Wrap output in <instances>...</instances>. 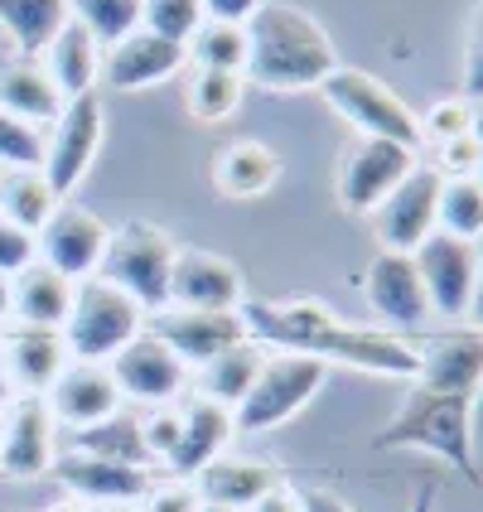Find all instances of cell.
<instances>
[{
	"label": "cell",
	"instance_id": "1",
	"mask_svg": "<svg viewBox=\"0 0 483 512\" xmlns=\"http://www.w3.org/2000/svg\"><path fill=\"white\" fill-rule=\"evenodd\" d=\"M237 314H242V324H247V334L256 343H271L281 353L319 358L324 368L343 363V368L372 372V377L411 382L416 363H421V353L401 334L368 329V324H348L324 300H266V305H242Z\"/></svg>",
	"mask_w": 483,
	"mask_h": 512
},
{
	"label": "cell",
	"instance_id": "2",
	"mask_svg": "<svg viewBox=\"0 0 483 512\" xmlns=\"http://www.w3.org/2000/svg\"><path fill=\"white\" fill-rule=\"evenodd\" d=\"M339 68L329 29L290 0H266L247 20V68L242 78L271 92H305Z\"/></svg>",
	"mask_w": 483,
	"mask_h": 512
},
{
	"label": "cell",
	"instance_id": "3",
	"mask_svg": "<svg viewBox=\"0 0 483 512\" xmlns=\"http://www.w3.org/2000/svg\"><path fill=\"white\" fill-rule=\"evenodd\" d=\"M474 401L459 392H430L416 387L397 406V416L387 421V430L372 440L377 450H426L440 455L450 469H459L469 484H479V455H474Z\"/></svg>",
	"mask_w": 483,
	"mask_h": 512
},
{
	"label": "cell",
	"instance_id": "4",
	"mask_svg": "<svg viewBox=\"0 0 483 512\" xmlns=\"http://www.w3.org/2000/svg\"><path fill=\"white\" fill-rule=\"evenodd\" d=\"M58 334L73 363H112L126 343L145 334V310L102 276H87L73 285V310Z\"/></svg>",
	"mask_w": 483,
	"mask_h": 512
},
{
	"label": "cell",
	"instance_id": "5",
	"mask_svg": "<svg viewBox=\"0 0 483 512\" xmlns=\"http://www.w3.org/2000/svg\"><path fill=\"white\" fill-rule=\"evenodd\" d=\"M174 247L170 232L155 228V223H121L107 237V252L97 276L107 285H116L126 300H136L145 314L170 310V266H174Z\"/></svg>",
	"mask_w": 483,
	"mask_h": 512
},
{
	"label": "cell",
	"instance_id": "6",
	"mask_svg": "<svg viewBox=\"0 0 483 512\" xmlns=\"http://www.w3.org/2000/svg\"><path fill=\"white\" fill-rule=\"evenodd\" d=\"M324 377H329V368L319 358H305V353H266L252 392L237 401V411H232L237 435H261V430L285 426L290 416H300L319 397Z\"/></svg>",
	"mask_w": 483,
	"mask_h": 512
},
{
	"label": "cell",
	"instance_id": "7",
	"mask_svg": "<svg viewBox=\"0 0 483 512\" xmlns=\"http://www.w3.org/2000/svg\"><path fill=\"white\" fill-rule=\"evenodd\" d=\"M319 92H324V102H329L358 136H368V141H397V145L421 150V121H416V112H411L387 83H377L372 73L343 68L339 63V68L319 83Z\"/></svg>",
	"mask_w": 483,
	"mask_h": 512
},
{
	"label": "cell",
	"instance_id": "8",
	"mask_svg": "<svg viewBox=\"0 0 483 512\" xmlns=\"http://www.w3.org/2000/svg\"><path fill=\"white\" fill-rule=\"evenodd\" d=\"M102 136H107V116H102V97L97 92H83V97L63 102L54 136L44 141V165H39L58 199H68L87 179L97 150H102Z\"/></svg>",
	"mask_w": 483,
	"mask_h": 512
},
{
	"label": "cell",
	"instance_id": "9",
	"mask_svg": "<svg viewBox=\"0 0 483 512\" xmlns=\"http://www.w3.org/2000/svg\"><path fill=\"white\" fill-rule=\"evenodd\" d=\"M107 237H112V228L92 208L63 199L54 208V218L34 232V261H44L49 271H58V276H68V281L78 285L87 276H97L102 252H107Z\"/></svg>",
	"mask_w": 483,
	"mask_h": 512
},
{
	"label": "cell",
	"instance_id": "10",
	"mask_svg": "<svg viewBox=\"0 0 483 512\" xmlns=\"http://www.w3.org/2000/svg\"><path fill=\"white\" fill-rule=\"evenodd\" d=\"M411 261H416V271H421L430 314L464 319V314H469V300H474V285H479V276H483L479 247L464 242V237H450V232H430L426 242L411 252Z\"/></svg>",
	"mask_w": 483,
	"mask_h": 512
},
{
	"label": "cell",
	"instance_id": "11",
	"mask_svg": "<svg viewBox=\"0 0 483 512\" xmlns=\"http://www.w3.org/2000/svg\"><path fill=\"white\" fill-rule=\"evenodd\" d=\"M416 165H421V160H416L411 145L358 136L339 165V208L343 213H358V218H372V208L387 199Z\"/></svg>",
	"mask_w": 483,
	"mask_h": 512
},
{
	"label": "cell",
	"instance_id": "12",
	"mask_svg": "<svg viewBox=\"0 0 483 512\" xmlns=\"http://www.w3.org/2000/svg\"><path fill=\"white\" fill-rule=\"evenodd\" d=\"M150 334L165 343V348H170L189 372L208 368V363H213V358H223L228 348H237V343L252 339L237 310H174V305L155 314Z\"/></svg>",
	"mask_w": 483,
	"mask_h": 512
},
{
	"label": "cell",
	"instance_id": "13",
	"mask_svg": "<svg viewBox=\"0 0 483 512\" xmlns=\"http://www.w3.org/2000/svg\"><path fill=\"white\" fill-rule=\"evenodd\" d=\"M363 300H368L372 319H382V329L392 334H411L430 319V300L421 271L411 252H377L363 271Z\"/></svg>",
	"mask_w": 483,
	"mask_h": 512
},
{
	"label": "cell",
	"instance_id": "14",
	"mask_svg": "<svg viewBox=\"0 0 483 512\" xmlns=\"http://www.w3.org/2000/svg\"><path fill=\"white\" fill-rule=\"evenodd\" d=\"M435 203H440V174L430 165H416L372 208V232H377L382 252H416L435 232Z\"/></svg>",
	"mask_w": 483,
	"mask_h": 512
},
{
	"label": "cell",
	"instance_id": "15",
	"mask_svg": "<svg viewBox=\"0 0 483 512\" xmlns=\"http://www.w3.org/2000/svg\"><path fill=\"white\" fill-rule=\"evenodd\" d=\"M58 421L49 416L44 397H10L0 411V474L10 479H39L54 469Z\"/></svg>",
	"mask_w": 483,
	"mask_h": 512
},
{
	"label": "cell",
	"instance_id": "16",
	"mask_svg": "<svg viewBox=\"0 0 483 512\" xmlns=\"http://www.w3.org/2000/svg\"><path fill=\"white\" fill-rule=\"evenodd\" d=\"M170 305L174 310H242L247 290L237 261L199 247H179L170 266Z\"/></svg>",
	"mask_w": 483,
	"mask_h": 512
},
{
	"label": "cell",
	"instance_id": "17",
	"mask_svg": "<svg viewBox=\"0 0 483 512\" xmlns=\"http://www.w3.org/2000/svg\"><path fill=\"white\" fill-rule=\"evenodd\" d=\"M107 368L116 377V392L141 401V406H174L179 392H184V382H189V368L150 329H145L141 339L126 343Z\"/></svg>",
	"mask_w": 483,
	"mask_h": 512
},
{
	"label": "cell",
	"instance_id": "18",
	"mask_svg": "<svg viewBox=\"0 0 483 512\" xmlns=\"http://www.w3.org/2000/svg\"><path fill=\"white\" fill-rule=\"evenodd\" d=\"M189 68V49L174 44V39H160L150 29H131L126 39H116L102 49V78L116 87V92H145V87L170 83L174 73Z\"/></svg>",
	"mask_w": 483,
	"mask_h": 512
},
{
	"label": "cell",
	"instance_id": "19",
	"mask_svg": "<svg viewBox=\"0 0 483 512\" xmlns=\"http://www.w3.org/2000/svg\"><path fill=\"white\" fill-rule=\"evenodd\" d=\"M54 474L63 493H73L78 503L97 508V503H141L145 488L155 484V474L141 464H116V459H97L83 450H68L54 459Z\"/></svg>",
	"mask_w": 483,
	"mask_h": 512
},
{
	"label": "cell",
	"instance_id": "20",
	"mask_svg": "<svg viewBox=\"0 0 483 512\" xmlns=\"http://www.w3.org/2000/svg\"><path fill=\"white\" fill-rule=\"evenodd\" d=\"M44 406L58 426L87 430L121 411V392H116V377L107 363H68L54 387L44 392Z\"/></svg>",
	"mask_w": 483,
	"mask_h": 512
},
{
	"label": "cell",
	"instance_id": "21",
	"mask_svg": "<svg viewBox=\"0 0 483 512\" xmlns=\"http://www.w3.org/2000/svg\"><path fill=\"white\" fill-rule=\"evenodd\" d=\"M237 421H232L228 406L208 397H194L189 406H179V445L165 459V474L170 479H194L203 464H213L218 455H228Z\"/></svg>",
	"mask_w": 483,
	"mask_h": 512
},
{
	"label": "cell",
	"instance_id": "22",
	"mask_svg": "<svg viewBox=\"0 0 483 512\" xmlns=\"http://www.w3.org/2000/svg\"><path fill=\"white\" fill-rule=\"evenodd\" d=\"M68 363L73 358L63 348V334H54V329H25L20 324L0 343V372H5L15 397H44Z\"/></svg>",
	"mask_w": 483,
	"mask_h": 512
},
{
	"label": "cell",
	"instance_id": "23",
	"mask_svg": "<svg viewBox=\"0 0 483 512\" xmlns=\"http://www.w3.org/2000/svg\"><path fill=\"white\" fill-rule=\"evenodd\" d=\"M416 387L430 392H459V397H479L483 392V334L464 329V334H440L421 353L416 363Z\"/></svg>",
	"mask_w": 483,
	"mask_h": 512
},
{
	"label": "cell",
	"instance_id": "24",
	"mask_svg": "<svg viewBox=\"0 0 483 512\" xmlns=\"http://www.w3.org/2000/svg\"><path fill=\"white\" fill-rule=\"evenodd\" d=\"M189 484H194V493H199V503L252 512L271 488H281V474H276V464H266V459L218 455L213 464H203Z\"/></svg>",
	"mask_w": 483,
	"mask_h": 512
},
{
	"label": "cell",
	"instance_id": "25",
	"mask_svg": "<svg viewBox=\"0 0 483 512\" xmlns=\"http://www.w3.org/2000/svg\"><path fill=\"white\" fill-rule=\"evenodd\" d=\"M208 179H213V189L223 199H261L281 179V155L261 141H232L213 155Z\"/></svg>",
	"mask_w": 483,
	"mask_h": 512
},
{
	"label": "cell",
	"instance_id": "26",
	"mask_svg": "<svg viewBox=\"0 0 483 512\" xmlns=\"http://www.w3.org/2000/svg\"><path fill=\"white\" fill-rule=\"evenodd\" d=\"M73 310V281L49 271L44 261H29L20 276H10V314L25 329H63V319Z\"/></svg>",
	"mask_w": 483,
	"mask_h": 512
},
{
	"label": "cell",
	"instance_id": "27",
	"mask_svg": "<svg viewBox=\"0 0 483 512\" xmlns=\"http://www.w3.org/2000/svg\"><path fill=\"white\" fill-rule=\"evenodd\" d=\"M44 73L54 78V87L63 92V102L83 97V92H97V78H102V44L87 34L83 25H68L58 29V39L39 54Z\"/></svg>",
	"mask_w": 483,
	"mask_h": 512
},
{
	"label": "cell",
	"instance_id": "28",
	"mask_svg": "<svg viewBox=\"0 0 483 512\" xmlns=\"http://www.w3.org/2000/svg\"><path fill=\"white\" fill-rule=\"evenodd\" d=\"M0 107L29 121V126H54L58 112H63V92L44 73L39 58H10L0 68Z\"/></svg>",
	"mask_w": 483,
	"mask_h": 512
},
{
	"label": "cell",
	"instance_id": "29",
	"mask_svg": "<svg viewBox=\"0 0 483 512\" xmlns=\"http://www.w3.org/2000/svg\"><path fill=\"white\" fill-rule=\"evenodd\" d=\"M68 20V0H0V29L10 34L15 58H39Z\"/></svg>",
	"mask_w": 483,
	"mask_h": 512
},
{
	"label": "cell",
	"instance_id": "30",
	"mask_svg": "<svg viewBox=\"0 0 483 512\" xmlns=\"http://www.w3.org/2000/svg\"><path fill=\"white\" fill-rule=\"evenodd\" d=\"M58 203L63 199L49 189L44 170H5L0 174V218L15 223L20 232H29V237L54 218Z\"/></svg>",
	"mask_w": 483,
	"mask_h": 512
},
{
	"label": "cell",
	"instance_id": "31",
	"mask_svg": "<svg viewBox=\"0 0 483 512\" xmlns=\"http://www.w3.org/2000/svg\"><path fill=\"white\" fill-rule=\"evenodd\" d=\"M261 363H266L261 343H256V339L237 343V348H228L223 358H213L208 368H199V397H208V401H218V406H228V411H237V401L252 392Z\"/></svg>",
	"mask_w": 483,
	"mask_h": 512
},
{
	"label": "cell",
	"instance_id": "32",
	"mask_svg": "<svg viewBox=\"0 0 483 512\" xmlns=\"http://www.w3.org/2000/svg\"><path fill=\"white\" fill-rule=\"evenodd\" d=\"M73 450L97 459H116V464H141V469L155 464L141 440V416H126V411H116V416H107V421H97L87 430H73Z\"/></svg>",
	"mask_w": 483,
	"mask_h": 512
},
{
	"label": "cell",
	"instance_id": "33",
	"mask_svg": "<svg viewBox=\"0 0 483 512\" xmlns=\"http://www.w3.org/2000/svg\"><path fill=\"white\" fill-rule=\"evenodd\" d=\"M435 232H450V237H464V242H479L483 237V189L474 184V174L440 179Z\"/></svg>",
	"mask_w": 483,
	"mask_h": 512
},
{
	"label": "cell",
	"instance_id": "34",
	"mask_svg": "<svg viewBox=\"0 0 483 512\" xmlns=\"http://www.w3.org/2000/svg\"><path fill=\"white\" fill-rule=\"evenodd\" d=\"M242 87H247L242 73L194 68V78H189V112H194V121H203V126L228 121V116L242 107Z\"/></svg>",
	"mask_w": 483,
	"mask_h": 512
},
{
	"label": "cell",
	"instance_id": "35",
	"mask_svg": "<svg viewBox=\"0 0 483 512\" xmlns=\"http://www.w3.org/2000/svg\"><path fill=\"white\" fill-rule=\"evenodd\" d=\"M184 49H189V58H194V68H223V73H242V68H247V29H242V25H218V20H203Z\"/></svg>",
	"mask_w": 483,
	"mask_h": 512
},
{
	"label": "cell",
	"instance_id": "36",
	"mask_svg": "<svg viewBox=\"0 0 483 512\" xmlns=\"http://www.w3.org/2000/svg\"><path fill=\"white\" fill-rule=\"evenodd\" d=\"M68 15L107 49L131 29H141V0H68Z\"/></svg>",
	"mask_w": 483,
	"mask_h": 512
},
{
	"label": "cell",
	"instance_id": "37",
	"mask_svg": "<svg viewBox=\"0 0 483 512\" xmlns=\"http://www.w3.org/2000/svg\"><path fill=\"white\" fill-rule=\"evenodd\" d=\"M199 25H203V5L199 0H141V29L160 34V39L189 44Z\"/></svg>",
	"mask_w": 483,
	"mask_h": 512
},
{
	"label": "cell",
	"instance_id": "38",
	"mask_svg": "<svg viewBox=\"0 0 483 512\" xmlns=\"http://www.w3.org/2000/svg\"><path fill=\"white\" fill-rule=\"evenodd\" d=\"M44 165V131L0 107V170H39Z\"/></svg>",
	"mask_w": 483,
	"mask_h": 512
},
{
	"label": "cell",
	"instance_id": "39",
	"mask_svg": "<svg viewBox=\"0 0 483 512\" xmlns=\"http://www.w3.org/2000/svg\"><path fill=\"white\" fill-rule=\"evenodd\" d=\"M421 121V141L430 145H445V141H464V136H474V121H479V107L469 102V97H440L426 116H416Z\"/></svg>",
	"mask_w": 483,
	"mask_h": 512
},
{
	"label": "cell",
	"instance_id": "40",
	"mask_svg": "<svg viewBox=\"0 0 483 512\" xmlns=\"http://www.w3.org/2000/svg\"><path fill=\"white\" fill-rule=\"evenodd\" d=\"M141 440L150 459H170V450L179 445V406H150L141 416Z\"/></svg>",
	"mask_w": 483,
	"mask_h": 512
},
{
	"label": "cell",
	"instance_id": "41",
	"mask_svg": "<svg viewBox=\"0 0 483 512\" xmlns=\"http://www.w3.org/2000/svg\"><path fill=\"white\" fill-rule=\"evenodd\" d=\"M141 512H199V493L189 479H155L136 503Z\"/></svg>",
	"mask_w": 483,
	"mask_h": 512
},
{
	"label": "cell",
	"instance_id": "42",
	"mask_svg": "<svg viewBox=\"0 0 483 512\" xmlns=\"http://www.w3.org/2000/svg\"><path fill=\"white\" fill-rule=\"evenodd\" d=\"M29 261H34V237L0 218V276H5V281H10V276H20Z\"/></svg>",
	"mask_w": 483,
	"mask_h": 512
},
{
	"label": "cell",
	"instance_id": "43",
	"mask_svg": "<svg viewBox=\"0 0 483 512\" xmlns=\"http://www.w3.org/2000/svg\"><path fill=\"white\" fill-rule=\"evenodd\" d=\"M459 97H469L474 107L483 102V10L474 15V29L464 39V92Z\"/></svg>",
	"mask_w": 483,
	"mask_h": 512
},
{
	"label": "cell",
	"instance_id": "44",
	"mask_svg": "<svg viewBox=\"0 0 483 512\" xmlns=\"http://www.w3.org/2000/svg\"><path fill=\"white\" fill-rule=\"evenodd\" d=\"M435 150H440V160H435L430 170L440 174V179H464V174H474V136L445 141V145H435Z\"/></svg>",
	"mask_w": 483,
	"mask_h": 512
},
{
	"label": "cell",
	"instance_id": "45",
	"mask_svg": "<svg viewBox=\"0 0 483 512\" xmlns=\"http://www.w3.org/2000/svg\"><path fill=\"white\" fill-rule=\"evenodd\" d=\"M199 5H203V20H218V25H242V29H247V20H252L266 0H199Z\"/></svg>",
	"mask_w": 483,
	"mask_h": 512
},
{
	"label": "cell",
	"instance_id": "46",
	"mask_svg": "<svg viewBox=\"0 0 483 512\" xmlns=\"http://www.w3.org/2000/svg\"><path fill=\"white\" fill-rule=\"evenodd\" d=\"M295 508L300 512H353V503L339 498V493H329V488H305V493H295Z\"/></svg>",
	"mask_w": 483,
	"mask_h": 512
},
{
	"label": "cell",
	"instance_id": "47",
	"mask_svg": "<svg viewBox=\"0 0 483 512\" xmlns=\"http://www.w3.org/2000/svg\"><path fill=\"white\" fill-rule=\"evenodd\" d=\"M252 512H300V508H295V493H290V488H271Z\"/></svg>",
	"mask_w": 483,
	"mask_h": 512
},
{
	"label": "cell",
	"instance_id": "48",
	"mask_svg": "<svg viewBox=\"0 0 483 512\" xmlns=\"http://www.w3.org/2000/svg\"><path fill=\"white\" fill-rule=\"evenodd\" d=\"M474 184L483 189V112L474 121Z\"/></svg>",
	"mask_w": 483,
	"mask_h": 512
},
{
	"label": "cell",
	"instance_id": "49",
	"mask_svg": "<svg viewBox=\"0 0 483 512\" xmlns=\"http://www.w3.org/2000/svg\"><path fill=\"white\" fill-rule=\"evenodd\" d=\"M469 319H474V329L483 334V276H479V285H474V300H469Z\"/></svg>",
	"mask_w": 483,
	"mask_h": 512
},
{
	"label": "cell",
	"instance_id": "50",
	"mask_svg": "<svg viewBox=\"0 0 483 512\" xmlns=\"http://www.w3.org/2000/svg\"><path fill=\"white\" fill-rule=\"evenodd\" d=\"M435 498H440L435 488H421V493L411 498V508H406V512H435Z\"/></svg>",
	"mask_w": 483,
	"mask_h": 512
},
{
	"label": "cell",
	"instance_id": "51",
	"mask_svg": "<svg viewBox=\"0 0 483 512\" xmlns=\"http://www.w3.org/2000/svg\"><path fill=\"white\" fill-rule=\"evenodd\" d=\"M44 512H87V503H78L73 493H63V498H58V503H49Z\"/></svg>",
	"mask_w": 483,
	"mask_h": 512
},
{
	"label": "cell",
	"instance_id": "52",
	"mask_svg": "<svg viewBox=\"0 0 483 512\" xmlns=\"http://www.w3.org/2000/svg\"><path fill=\"white\" fill-rule=\"evenodd\" d=\"M5 319H10V281L0 276V324H5Z\"/></svg>",
	"mask_w": 483,
	"mask_h": 512
},
{
	"label": "cell",
	"instance_id": "53",
	"mask_svg": "<svg viewBox=\"0 0 483 512\" xmlns=\"http://www.w3.org/2000/svg\"><path fill=\"white\" fill-rule=\"evenodd\" d=\"M87 512H141L136 503H97V508H87Z\"/></svg>",
	"mask_w": 483,
	"mask_h": 512
},
{
	"label": "cell",
	"instance_id": "54",
	"mask_svg": "<svg viewBox=\"0 0 483 512\" xmlns=\"http://www.w3.org/2000/svg\"><path fill=\"white\" fill-rule=\"evenodd\" d=\"M10 397H15V392H10V382H5V372H0V411L10 406Z\"/></svg>",
	"mask_w": 483,
	"mask_h": 512
},
{
	"label": "cell",
	"instance_id": "55",
	"mask_svg": "<svg viewBox=\"0 0 483 512\" xmlns=\"http://www.w3.org/2000/svg\"><path fill=\"white\" fill-rule=\"evenodd\" d=\"M199 512H237V508H218V503H199Z\"/></svg>",
	"mask_w": 483,
	"mask_h": 512
},
{
	"label": "cell",
	"instance_id": "56",
	"mask_svg": "<svg viewBox=\"0 0 483 512\" xmlns=\"http://www.w3.org/2000/svg\"><path fill=\"white\" fill-rule=\"evenodd\" d=\"M474 247H479V261H483V237H479V242H474Z\"/></svg>",
	"mask_w": 483,
	"mask_h": 512
},
{
	"label": "cell",
	"instance_id": "57",
	"mask_svg": "<svg viewBox=\"0 0 483 512\" xmlns=\"http://www.w3.org/2000/svg\"><path fill=\"white\" fill-rule=\"evenodd\" d=\"M0 343H5V329H0Z\"/></svg>",
	"mask_w": 483,
	"mask_h": 512
}]
</instances>
